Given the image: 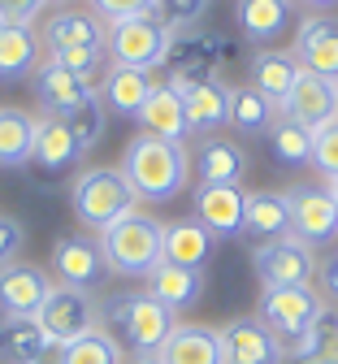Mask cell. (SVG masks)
<instances>
[{"label":"cell","mask_w":338,"mask_h":364,"mask_svg":"<svg viewBox=\"0 0 338 364\" xmlns=\"http://www.w3.org/2000/svg\"><path fill=\"white\" fill-rule=\"evenodd\" d=\"M278 113L291 117V122H300L304 130H321L325 122L338 117V82L300 70V78H295V87H291V96L282 100Z\"/></svg>","instance_id":"cell-12"},{"label":"cell","mask_w":338,"mask_h":364,"mask_svg":"<svg viewBox=\"0 0 338 364\" xmlns=\"http://www.w3.org/2000/svg\"><path fill=\"white\" fill-rule=\"evenodd\" d=\"M248 78H252L248 87H256L269 105L282 109V100L291 96V87H295V78H300V61H295L291 53H282V48H260V53H252V61H248Z\"/></svg>","instance_id":"cell-21"},{"label":"cell","mask_w":338,"mask_h":364,"mask_svg":"<svg viewBox=\"0 0 338 364\" xmlns=\"http://www.w3.org/2000/svg\"><path fill=\"white\" fill-rule=\"evenodd\" d=\"M53 343L43 338L35 316H0V360L5 364H39Z\"/></svg>","instance_id":"cell-28"},{"label":"cell","mask_w":338,"mask_h":364,"mask_svg":"<svg viewBox=\"0 0 338 364\" xmlns=\"http://www.w3.org/2000/svg\"><path fill=\"white\" fill-rule=\"evenodd\" d=\"M334 364H338V360H334Z\"/></svg>","instance_id":"cell-48"},{"label":"cell","mask_w":338,"mask_h":364,"mask_svg":"<svg viewBox=\"0 0 338 364\" xmlns=\"http://www.w3.org/2000/svg\"><path fill=\"white\" fill-rule=\"evenodd\" d=\"M291 57L300 61V70L338 82V18H329V14H308V18L295 26Z\"/></svg>","instance_id":"cell-11"},{"label":"cell","mask_w":338,"mask_h":364,"mask_svg":"<svg viewBox=\"0 0 338 364\" xmlns=\"http://www.w3.org/2000/svg\"><path fill=\"white\" fill-rule=\"evenodd\" d=\"M48 61H57L61 70H70L74 78H83V82H91L95 91H100L109 53H105V43H83V48H65V53H53Z\"/></svg>","instance_id":"cell-36"},{"label":"cell","mask_w":338,"mask_h":364,"mask_svg":"<svg viewBox=\"0 0 338 364\" xmlns=\"http://www.w3.org/2000/svg\"><path fill=\"white\" fill-rule=\"evenodd\" d=\"M91 14L105 26L117 18H134V14H152V0H91Z\"/></svg>","instance_id":"cell-41"},{"label":"cell","mask_w":338,"mask_h":364,"mask_svg":"<svg viewBox=\"0 0 338 364\" xmlns=\"http://www.w3.org/2000/svg\"><path fill=\"white\" fill-rule=\"evenodd\" d=\"M70 208H74V217L87 225V230L100 235V230H109L113 221H122L126 213L139 208V196H134V187L126 182L122 169L100 165V169H83V173L74 178V187H70Z\"/></svg>","instance_id":"cell-4"},{"label":"cell","mask_w":338,"mask_h":364,"mask_svg":"<svg viewBox=\"0 0 338 364\" xmlns=\"http://www.w3.org/2000/svg\"><path fill=\"white\" fill-rule=\"evenodd\" d=\"M265 139H269V148L282 165H312V130H304L300 122L278 113L273 126L265 130Z\"/></svg>","instance_id":"cell-34"},{"label":"cell","mask_w":338,"mask_h":364,"mask_svg":"<svg viewBox=\"0 0 338 364\" xmlns=\"http://www.w3.org/2000/svg\"><path fill=\"white\" fill-rule=\"evenodd\" d=\"M48 9V0H0V22L14 26H35V18Z\"/></svg>","instance_id":"cell-42"},{"label":"cell","mask_w":338,"mask_h":364,"mask_svg":"<svg viewBox=\"0 0 338 364\" xmlns=\"http://www.w3.org/2000/svg\"><path fill=\"white\" fill-rule=\"evenodd\" d=\"M325 187H329V196H334V204H338V178H325Z\"/></svg>","instance_id":"cell-46"},{"label":"cell","mask_w":338,"mask_h":364,"mask_svg":"<svg viewBox=\"0 0 338 364\" xmlns=\"http://www.w3.org/2000/svg\"><path fill=\"white\" fill-rule=\"evenodd\" d=\"M278 117V105H269L256 87H230V126L243 134H265Z\"/></svg>","instance_id":"cell-33"},{"label":"cell","mask_w":338,"mask_h":364,"mask_svg":"<svg viewBox=\"0 0 338 364\" xmlns=\"http://www.w3.org/2000/svg\"><path fill=\"white\" fill-rule=\"evenodd\" d=\"M139 126L157 134V139H174L182 144L186 139V105H182V91L174 82H157L148 91V100L139 109Z\"/></svg>","instance_id":"cell-19"},{"label":"cell","mask_w":338,"mask_h":364,"mask_svg":"<svg viewBox=\"0 0 338 364\" xmlns=\"http://www.w3.org/2000/svg\"><path fill=\"white\" fill-rule=\"evenodd\" d=\"M134 364H165V360H161L157 351H148V355H134Z\"/></svg>","instance_id":"cell-45"},{"label":"cell","mask_w":338,"mask_h":364,"mask_svg":"<svg viewBox=\"0 0 338 364\" xmlns=\"http://www.w3.org/2000/svg\"><path fill=\"white\" fill-rule=\"evenodd\" d=\"M295 5H304V9H312V14H325V9L338 5V0H295Z\"/></svg>","instance_id":"cell-44"},{"label":"cell","mask_w":338,"mask_h":364,"mask_svg":"<svg viewBox=\"0 0 338 364\" xmlns=\"http://www.w3.org/2000/svg\"><path fill=\"white\" fill-rule=\"evenodd\" d=\"M221 351L226 364H282L286 347L273 338V330L260 321V316H238V321L221 326Z\"/></svg>","instance_id":"cell-13"},{"label":"cell","mask_w":338,"mask_h":364,"mask_svg":"<svg viewBox=\"0 0 338 364\" xmlns=\"http://www.w3.org/2000/svg\"><path fill=\"white\" fill-rule=\"evenodd\" d=\"M39 70V35L31 26L0 22V82H18Z\"/></svg>","instance_id":"cell-29"},{"label":"cell","mask_w":338,"mask_h":364,"mask_svg":"<svg viewBox=\"0 0 338 364\" xmlns=\"http://www.w3.org/2000/svg\"><path fill=\"white\" fill-rule=\"evenodd\" d=\"M312 278H321V295H325L329 304H338V252H329V256L317 260V273H312Z\"/></svg>","instance_id":"cell-43"},{"label":"cell","mask_w":338,"mask_h":364,"mask_svg":"<svg viewBox=\"0 0 338 364\" xmlns=\"http://www.w3.org/2000/svg\"><path fill=\"white\" fill-rule=\"evenodd\" d=\"M39 364H43V360H39Z\"/></svg>","instance_id":"cell-49"},{"label":"cell","mask_w":338,"mask_h":364,"mask_svg":"<svg viewBox=\"0 0 338 364\" xmlns=\"http://www.w3.org/2000/svg\"><path fill=\"white\" fill-rule=\"evenodd\" d=\"M174 31H165L152 14H134V18H117L105 26V53L113 65L126 70H161L169 57Z\"/></svg>","instance_id":"cell-5"},{"label":"cell","mask_w":338,"mask_h":364,"mask_svg":"<svg viewBox=\"0 0 338 364\" xmlns=\"http://www.w3.org/2000/svg\"><path fill=\"white\" fill-rule=\"evenodd\" d=\"M182 91L186 105V134H217L221 126H230V87L204 74H182L169 78Z\"/></svg>","instance_id":"cell-9"},{"label":"cell","mask_w":338,"mask_h":364,"mask_svg":"<svg viewBox=\"0 0 338 364\" xmlns=\"http://www.w3.org/2000/svg\"><path fill=\"white\" fill-rule=\"evenodd\" d=\"M65 126L74 130V139H78V148H83V156L95 148V144H105V130H109V113H105V105H100V96H91L87 105H78L70 117H65Z\"/></svg>","instance_id":"cell-37"},{"label":"cell","mask_w":338,"mask_h":364,"mask_svg":"<svg viewBox=\"0 0 338 364\" xmlns=\"http://www.w3.org/2000/svg\"><path fill=\"white\" fill-rule=\"evenodd\" d=\"M208 14V0H152V18L165 26V31H191L200 18Z\"/></svg>","instance_id":"cell-38"},{"label":"cell","mask_w":338,"mask_h":364,"mask_svg":"<svg viewBox=\"0 0 338 364\" xmlns=\"http://www.w3.org/2000/svg\"><path fill=\"white\" fill-rule=\"evenodd\" d=\"M100 256L105 269L117 278H148V273L165 260V225L152 213H126L122 221H113L109 230H100Z\"/></svg>","instance_id":"cell-2"},{"label":"cell","mask_w":338,"mask_h":364,"mask_svg":"<svg viewBox=\"0 0 338 364\" xmlns=\"http://www.w3.org/2000/svg\"><path fill=\"white\" fill-rule=\"evenodd\" d=\"M126 182L134 187L139 200L148 204H169L191 178V152L186 144H174V139H157V134L139 130L134 139L126 144L122 152V165Z\"/></svg>","instance_id":"cell-1"},{"label":"cell","mask_w":338,"mask_h":364,"mask_svg":"<svg viewBox=\"0 0 338 364\" xmlns=\"http://www.w3.org/2000/svg\"><path fill=\"white\" fill-rule=\"evenodd\" d=\"M57 364H122V343L105 330V326H95L87 330L83 338L65 343L57 351Z\"/></svg>","instance_id":"cell-35"},{"label":"cell","mask_w":338,"mask_h":364,"mask_svg":"<svg viewBox=\"0 0 338 364\" xmlns=\"http://www.w3.org/2000/svg\"><path fill=\"white\" fill-rule=\"evenodd\" d=\"M286 200H291V235L300 243H334L338 239V204L329 196V187H308V182H300V187L286 191Z\"/></svg>","instance_id":"cell-10"},{"label":"cell","mask_w":338,"mask_h":364,"mask_svg":"<svg viewBox=\"0 0 338 364\" xmlns=\"http://www.w3.org/2000/svg\"><path fill=\"white\" fill-rule=\"evenodd\" d=\"M213 252H217V235L204 230L196 217L165 225V260H169V264H182V269L204 273V264L213 260Z\"/></svg>","instance_id":"cell-25"},{"label":"cell","mask_w":338,"mask_h":364,"mask_svg":"<svg viewBox=\"0 0 338 364\" xmlns=\"http://www.w3.org/2000/svg\"><path fill=\"white\" fill-rule=\"evenodd\" d=\"M35 321H39L43 338L61 351L65 343H74V338H83L87 330L100 326V308H95L91 291H78V287H61V282H57L53 291H48V299L39 304Z\"/></svg>","instance_id":"cell-6"},{"label":"cell","mask_w":338,"mask_h":364,"mask_svg":"<svg viewBox=\"0 0 338 364\" xmlns=\"http://www.w3.org/2000/svg\"><path fill=\"white\" fill-rule=\"evenodd\" d=\"M39 39H43L48 57H53V53H65V48H83V43H105V22L95 18L91 9L65 5V9H57L53 18L43 22Z\"/></svg>","instance_id":"cell-18"},{"label":"cell","mask_w":338,"mask_h":364,"mask_svg":"<svg viewBox=\"0 0 338 364\" xmlns=\"http://www.w3.org/2000/svg\"><path fill=\"white\" fill-rule=\"evenodd\" d=\"M148 295H152L157 304H165L169 312H186V308H196L200 295H204V273L161 260V264L148 273Z\"/></svg>","instance_id":"cell-23"},{"label":"cell","mask_w":338,"mask_h":364,"mask_svg":"<svg viewBox=\"0 0 338 364\" xmlns=\"http://www.w3.org/2000/svg\"><path fill=\"white\" fill-rule=\"evenodd\" d=\"M35 122L31 113L22 109H0V165L5 169H18L31 161L35 152Z\"/></svg>","instance_id":"cell-30"},{"label":"cell","mask_w":338,"mask_h":364,"mask_svg":"<svg viewBox=\"0 0 338 364\" xmlns=\"http://www.w3.org/2000/svg\"><path fill=\"white\" fill-rule=\"evenodd\" d=\"M243 213H248V191L234 182H200L196 187V221L217 239L243 230Z\"/></svg>","instance_id":"cell-14"},{"label":"cell","mask_w":338,"mask_h":364,"mask_svg":"<svg viewBox=\"0 0 338 364\" xmlns=\"http://www.w3.org/2000/svg\"><path fill=\"white\" fill-rule=\"evenodd\" d=\"M22 247H26V230H22V221H18V217H9V213H0V273H5L9 264H18Z\"/></svg>","instance_id":"cell-40"},{"label":"cell","mask_w":338,"mask_h":364,"mask_svg":"<svg viewBox=\"0 0 338 364\" xmlns=\"http://www.w3.org/2000/svg\"><path fill=\"white\" fill-rule=\"evenodd\" d=\"M157 355L165 364H226L221 334L213 326H174Z\"/></svg>","instance_id":"cell-22"},{"label":"cell","mask_w":338,"mask_h":364,"mask_svg":"<svg viewBox=\"0 0 338 364\" xmlns=\"http://www.w3.org/2000/svg\"><path fill=\"white\" fill-rule=\"evenodd\" d=\"M53 273L61 278V287H78V291H91L105 273V256H100V243L87 239V235H61L53 243Z\"/></svg>","instance_id":"cell-15"},{"label":"cell","mask_w":338,"mask_h":364,"mask_svg":"<svg viewBox=\"0 0 338 364\" xmlns=\"http://www.w3.org/2000/svg\"><path fill=\"white\" fill-rule=\"evenodd\" d=\"M100 321L109 326V334L130 347L134 355H148V351H161V343L169 338V330L178 326L174 312L165 304H157L148 291H122V295H109L100 304Z\"/></svg>","instance_id":"cell-3"},{"label":"cell","mask_w":338,"mask_h":364,"mask_svg":"<svg viewBox=\"0 0 338 364\" xmlns=\"http://www.w3.org/2000/svg\"><path fill=\"white\" fill-rule=\"evenodd\" d=\"M286 355H295L304 364H334L338 360V308H321L317 321L308 326V334Z\"/></svg>","instance_id":"cell-32"},{"label":"cell","mask_w":338,"mask_h":364,"mask_svg":"<svg viewBox=\"0 0 338 364\" xmlns=\"http://www.w3.org/2000/svg\"><path fill=\"white\" fill-rule=\"evenodd\" d=\"M312 165L325 178H338V117L325 122L321 130H312Z\"/></svg>","instance_id":"cell-39"},{"label":"cell","mask_w":338,"mask_h":364,"mask_svg":"<svg viewBox=\"0 0 338 364\" xmlns=\"http://www.w3.org/2000/svg\"><path fill=\"white\" fill-rule=\"evenodd\" d=\"M31 87H35V100L43 105V113H53V117H70L78 105H87L95 96V87L74 78L70 70H61L57 61H43L35 74H31Z\"/></svg>","instance_id":"cell-16"},{"label":"cell","mask_w":338,"mask_h":364,"mask_svg":"<svg viewBox=\"0 0 338 364\" xmlns=\"http://www.w3.org/2000/svg\"><path fill=\"white\" fill-rule=\"evenodd\" d=\"M252 269H256L265 291H273V287H308V278L317 273V256L295 235L291 239H269V243H256Z\"/></svg>","instance_id":"cell-8"},{"label":"cell","mask_w":338,"mask_h":364,"mask_svg":"<svg viewBox=\"0 0 338 364\" xmlns=\"http://www.w3.org/2000/svg\"><path fill=\"white\" fill-rule=\"evenodd\" d=\"M152 70H126V65H113L100 82V91L95 96H105V105L117 113V117H139L143 100H148V91H152Z\"/></svg>","instance_id":"cell-27"},{"label":"cell","mask_w":338,"mask_h":364,"mask_svg":"<svg viewBox=\"0 0 338 364\" xmlns=\"http://www.w3.org/2000/svg\"><path fill=\"white\" fill-rule=\"evenodd\" d=\"M325 304L317 299V291L312 287H273V291H265L260 295V321L273 330V338L291 351L304 334H308V326L317 321V312H321Z\"/></svg>","instance_id":"cell-7"},{"label":"cell","mask_w":338,"mask_h":364,"mask_svg":"<svg viewBox=\"0 0 338 364\" xmlns=\"http://www.w3.org/2000/svg\"><path fill=\"white\" fill-rule=\"evenodd\" d=\"M48 5H65V0H48Z\"/></svg>","instance_id":"cell-47"},{"label":"cell","mask_w":338,"mask_h":364,"mask_svg":"<svg viewBox=\"0 0 338 364\" xmlns=\"http://www.w3.org/2000/svg\"><path fill=\"white\" fill-rule=\"evenodd\" d=\"M31 161L39 169H48V173H61V169H70V165L83 161V148L74 139V130L65 126V117L43 113L35 122V152H31Z\"/></svg>","instance_id":"cell-20"},{"label":"cell","mask_w":338,"mask_h":364,"mask_svg":"<svg viewBox=\"0 0 338 364\" xmlns=\"http://www.w3.org/2000/svg\"><path fill=\"white\" fill-rule=\"evenodd\" d=\"M243 169H248V156L238 144H230V139H204L200 144V156H196L200 182H234L238 187Z\"/></svg>","instance_id":"cell-31"},{"label":"cell","mask_w":338,"mask_h":364,"mask_svg":"<svg viewBox=\"0 0 338 364\" xmlns=\"http://www.w3.org/2000/svg\"><path fill=\"white\" fill-rule=\"evenodd\" d=\"M243 230L256 239H291V200L286 191H248Z\"/></svg>","instance_id":"cell-26"},{"label":"cell","mask_w":338,"mask_h":364,"mask_svg":"<svg viewBox=\"0 0 338 364\" xmlns=\"http://www.w3.org/2000/svg\"><path fill=\"white\" fill-rule=\"evenodd\" d=\"M234 18L238 31L252 43H269L278 39L295 18V0H234Z\"/></svg>","instance_id":"cell-24"},{"label":"cell","mask_w":338,"mask_h":364,"mask_svg":"<svg viewBox=\"0 0 338 364\" xmlns=\"http://www.w3.org/2000/svg\"><path fill=\"white\" fill-rule=\"evenodd\" d=\"M53 291V278H48V269L39 264H9L0 273V312L5 316H35L39 304L48 299Z\"/></svg>","instance_id":"cell-17"}]
</instances>
